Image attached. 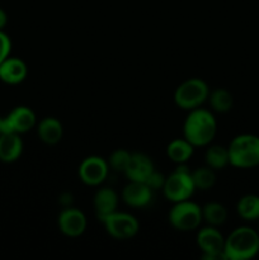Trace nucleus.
<instances>
[{"label":"nucleus","mask_w":259,"mask_h":260,"mask_svg":"<svg viewBox=\"0 0 259 260\" xmlns=\"http://www.w3.org/2000/svg\"><path fill=\"white\" fill-rule=\"evenodd\" d=\"M217 132V121L211 111L205 108L192 109L183 124V137L195 147L208 146Z\"/></svg>","instance_id":"f257e3e1"},{"label":"nucleus","mask_w":259,"mask_h":260,"mask_svg":"<svg viewBox=\"0 0 259 260\" xmlns=\"http://www.w3.org/2000/svg\"><path fill=\"white\" fill-rule=\"evenodd\" d=\"M223 251L228 260H249L259 253V233L249 226H239L225 238Z\"/></svg>","instance_id":"f03ea898"},{"label":"nucleus","mask_w":259,"mask_h":260,"mask_svg":"<svg viewBox=\"0 0 259 260\" xmlns=\"http://www.w3.org/2000/svg\"><path fill=\"white\" fill-rule=\"evenodd\" d=\"M131 156L132 152L127 151V150L124 149L114 150L111 154V156H109V168H111L112 170H114V172L123 173L124 174V172H126L127 167H128L130 164V160H131Z\"/></svg>","instance_id":"b1692460"},{"label":"nucleus","mask_w":259,"mask_h":260,"mask_svg":"<svg viewBox=\"0 0 259 260\" xmlns=\"http://www.w3.org/2000/svg\"><path fill=\"white\" fill-rule=\"evenodd\" d=\"M57 223L61 233L68 238H78V236L83 235L88 226L85 213L79 208L71 207V206H68L61 211L57 218Z\"/></svg>","instance_id":"9d476101"},{"label":"nucleus","mask_w":259,"mask_h":260,"mask_svg":"<svg viewBox=\"0 0 259 260\" xmlns=\"http://www.w3.org/2000/svg\"><path fill=\"white\" fill-rule=\"evenodd\" d=\"M205 160L206 165L212 168L213 170L223 169L226 165L230 164L228 147L220 146V145H211L206 150Z\"/></svg>","instance_id":"4be33fe9"},{"label":"nucleus","mask_w":259,"mask_h":260,"mask_svg":"<svg viewBox=\"0 0 259 260\" xmlns=\"http://www.w3.org/2000/svg\"><path fill=\"white\" fill-rule=\"evenodd\" d=\"M207 101L210 102L212 111L217 112V113H226V112L231 111L234 106L233 94L225 88L213 89L208 94Z\"/></svg>","instance_id":"412c9836"},{"label":"nucleus","mask_w":259,"mask_h":260,"mask_svg":"<svg viewBox=\"0 0 259 260\" xmlns=\"http://www.w3.org/2000/svg\"><path fill=\"white\" fill-rule=\"evenodd\" d=\"M23 141L19 134L5 132L0 135V161L14 162L22 156Z\"/></svg>","instance_id":"2eb2a0df"},{"label":"nucleus","mask_w":259,"mask_h":260,"mask_svg":"<svg viewBox=\"0 0 259 260\" xmlns=\"http://www.w3.org/2000/svg\"><path fill=\"white\" fill-rule=\"evenodd\" d=\"M104 229L112 238L117 240H128L139 233V221L131 213L114 211L111 215L102 218Z\"/></svg>","instance_id":"6e6552de"},{"label":"nucleus","mask_w":259,"mask_h":260,"mask_svg":"<svg viewBox=\"0 0 259 260\" xmlns=\"http://www.w3.org/2000/svg\"><path fill=\"white\" fill-rule=\"evenodd\" d=\"M216 170L210 168L208 165L196 168L190 172L193 183H195L196 190H208L215 185L216 183Z\"/></svg>","instance_id":"5701e85b"},{"label":"nucleus","mask_w":259,"mask_h":260,"mask_svg":"<svg viewBox=\"0 0 259 260\" xmlns=\"http://www.w3.org/2000/svg\"><path fill=\"white\" fill-rule=\"evenodd\" d=\"M118 194L112 188H101L96 190L94 196V210H95L96 217L99 220L104 218L106 216L111 215L114 211H117L118 207Z\"/></svg>","instance_id":"dca6fc26"},{"label":"nucleus","mask_w":259,"mask_h":260,"mask_svg":"<svg viewBox=\"0 0 259 260\" xmlns=\"http://www.w3.org/2000/svg\"><path fill=\"white\" fill-rule=\"evenodd\" d=\"M258 233H259V229H258Z\"/></svg>","instance_id":"c85d7f7f"},{"label":"nucleus","mask_w":259,"mask_h":260,"mask_svg":"<svg viewBox=\"0 0 259 260\" xmlns=\"http://www.w3.org/2000/svg\"><path fill=\"white\" fill-rule=\"evenodd\" d=\"M109 172V164L106 159L96 155L85 157L79 165V178L90 187H96L106 180Z\"/></svg>","instance_id":"1a4fd4ad"},{"label":"nucleus","mask_w":259,"mask_h":260,"mask_svg":"<svg viewBox=\"0 0 259 260\" xmlns=\"http://www.w3.org/2000/svg\"><path fill=\"white\" fill-rule=\"evenodd\" d=\"M145 183H146V184L149 185L154 192L155 190L163 189L165 183V175L161 174V173L156 172V170H154V172L151 173V175L149 177V179H147Z\"/></svg>","instance_id":"a878e982"},{"label":"nucleus","mask_w":259,"mask_h":260,"mask_svg":"<svg viewBox=\"0 0 259 260\" xmlns=\"http://www.w3.org/2000/svg\"><path fill=\"white\" fill-rule=\"evenodd\" d=\"M28 75V66L22 58L9 57L0 63V80L9 85L23 83Z\"/></svg>","instance_id":"ddd939ff"},{"label":"nucleus","mask_w":259,"mask_h":260,"mask_svg":"<svg viewBox=\"0 0 259 260\" xmlns=\"http://www.w3.org/2000/svg\"><path fill=\"white\" fill-rule=\"evenodd\" d=\"M8 23V15L3 8H0V30H4V27Z\"/></svg>","instance_id":"bb28decb"},{"label":"nucleus","mask_w":259,"mask_h":260,"mask_svg":"<svg viewBox=\"0 0 259 260\" xmlns=\"http://www.w3.org/2000/svg\"><path fill=\"white\" fill-rule=\"evenodd\" d=\"M195 154V146L187 139H174L167 146V155L177 165L187 164Z\"/></svg>","instance_id":"a211bd4d"},{"label":"nucleus","mask_w":259,"mask_h":260,"mask_svg":"<svg viewBox=\"0 0 259 260\" xmlns=\"http://www.w3.org/2000/svg\"><path fill=\"white\" fill-rule=\"evenodd\" d=\"M5 132H7V128H5L4 117H0V135L5 134Z\"/></svg>","instance_id":"cd10ccee"},{"label":"nucleus","mask_w":259,"mask_h":260,"mask_svg":"<svg viewBox=\"0 0 259 260\" xmlns=\"http://www.w3.org/2000/svg\"><path fill=\"white\" fill-rule=\"evenodd\" d=\"M10 52H12V41L10 37L4 32L0 30V63L9 57Z\"/></svg>","instance_id":"393cba45"},{"label":"nucleus","mask_w":259,"mask_h":260,"mask_svg":"<svg viewBox=\"0 0 259 260\" xmlns=\"http://www.w3.org/2000/svg\"><path fill=\"white\" fill-rule=\"evenodd\" d=\"M7 132L25 134L37 126V118L32 108L27 106H18L4 117Z\"/></svg>","instance_id":"9b49d317"},{"label":"nucleus","mask_w":259,"mask_h":260,"mask_svg":"<svg viewBox=\"0 0 259 260\" xmlns=\"http://www.w3.org/2000/svg\"><path fill=\"white\" fill-rule=\"evenodd\" d=\"M152 194H154V190L146 183L130 180L128 184L122 190V200L131 207L141 208L146 207L151 202Z\"/></svg>","instance_id":"f8f14e48"},{"label":"nucleus","mask_w":259,"mask_h":260,"mask_svg":"<svg viewBox=\"0 0 259 260\" xmlns=\"http://www.w3.org/2000/svg\"><path fill=\"white\" fill-rule=\"evenodd\" d=\"M230 165L250 169L259 165V136L241 134L234 137L228 146Z\"/></svg>","instance_id":"7ed1b4c3"},{"label":"nucleus","mask_w":259,"mask_h":260,"mask_svg":"<svg viewBox=\"0 0 259 260\" xmlns=\"http://www.w3.org/2000/svg\"><path fill=\"white\" fill-rule=\"evenodd\" d=\"M154 170L155 167L151 157L142 152H134L124 174L128 178V180H132V182L145 183Z\"/></svg>","instance_id":"4468645a"},{"label":"nucleus","mask_w":259,"mask_h":260,"mask_svg":"<svg viewBox=\"0 0 259 260\" xmlns=\"http://www.w3.org/2000/svg\"><path fill=\"white\" fill-rule=\"evenodd\" d=\"M161 190L164 197L173 203L189 200L196 192V187L187 165L179 164L172 174L165 177Z\"/></svg>","instance_id":"20e7f679"},{"label":"nucleus","mask_w":259,"mask_h":260,"mask_svg":"<svg viewBox=\"0 0 259 260\" xmlns=\"http://www.w3.org/2000/svg\"><path fill=\"white\" fill-rule=\"evenodd\" d=\"M236 212L245 221L259 220V196L245 194L240 197L236 203Z\"/></svg>","instance_id":"6ab92c4d"},{"label":"nucleus","mask_w":259,"mask_h":260,"mask_svg":"<svg viewBox=\"0 0 259 260\" xmlns=\"http://www.w3.org/2000/svg\"><path fill=\"white\" fill-rule=\"evenodd\" d=\"M37 135L43 144H58L63 136L62 123L55 117H45L37 123Z\"/></svg>","instance_id":"f3484780"},{"label":"nucleus","mask_w":259,"mask_h":260,"mask_svg":"<svg viewBox=\"0 0 259 260\" xmlns=\"http://www.w3.org/2000/svg\"><path fill=\"white\" fill-rule=\"evenodd\" d=\"M169 222L178 231H193L201 226L202 207L189 200L175 202L169 211Z\"/></svg>","instance_id":"423d86ee"},{"label":"nucleus","mask_w":259,"mask_h":260,"mask_svg":"<svg viewBox=\"0 0 259 260\" xmlns=\"http://www.w3.org/2000/svg\"><path fill=\"white\" fill-rule=\"evenodd\" d=\"M196 243L200 250L202 251L201 258L206 260H228L223 251L225 246V236L221 234L218 228L215 226H205L197 231Z\"/></svg>","instance_id":"0eeeda50"},{"label":"nucleus","mask_w":259,"mask_h":260,"mask_svg":"<svg viewBox=\"0 0 259 260\" xmlns=\"http://www.w3.org/2000/svg\"><path fill=\"white\" fill-rule=\"evenodd\" d=\"M210 88L200 78H190L183 81L174 91V102L179 108L192 111L202 106L208 99Z\"/></svg>","instance_id":"39448f33"},{"label":"nucleus","mask_w":259,"mask_h":260,"mask_svg":"<svg viewBox=\"0 0 259 260\" xmlns=\"http://www.w3.org/2000/svg\"><path fill=\"white\" fill-rule=\"evenodd\" d=\"M202 218L207 225L218 228L228 220V210L220 202H208L202 207Z\"/></svg>","instance_id":"aec40b11"}]
</instances>
